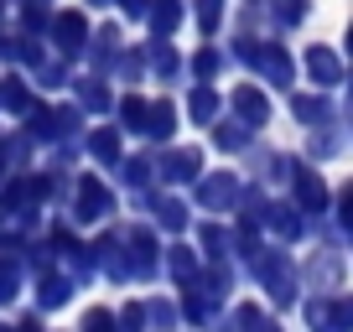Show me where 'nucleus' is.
<instances>
[{
	"label": "nucleus",
	"instance_id": "39448f33",
	"mask_svg": "<svg viewBox=\"0 0 353 332\" xmlns=\"http://www.w3.org/2000/svg\"><path fill=\"white\" fill-rule=\"evenodd\" d=\"M296 192H301V203H307V208H327V192H322V182L312 177L307 166H296Z\"/></svg>",
	"mask_w": 353,
	"mask_h": 332
},
{
	"label": "nucleus",
	"instance_id": "20e7f679",
	"mask_svg": "<svg viewBox=\"0 0 353 332\" xmlns=\"http://www.w3.org/2000/svg\"><path fill=\"white\" fill-rule=\"evenodd\" d=\"M307 68H312V78H317V83H338V78H343V63H338L332 52H322V47L307 57Z\"/></svg>",
	"mask_w": 353,
	"mask_h": 332
},
{
	"label": "nucleus",
	"instance_id": "0eeeda50",
	"mask_svg": "<svg viewBox=\"0 0 353 332\" xmlns=\"http://www.w3.org/2000/svg\"><path fill=\"white\" fill-rule=\"evenodd\" d=\"M213 110H219V99H213L208 89H198V94H192V114H198V120H208Z\"/></svg>",
	"mask_w": 353,
	"mask_h": 332
},
{
	"label": "nucleus",
	"instance_id": "423d86ee",
	"mask_svg": "<svg viewBox=\"0 0 353 332\" xmlns=\"http://www.w3.org/2000/svg\"><path fill=\"white\" fill-rule=\"evenodd\" d=\"M208 198L229 208V203H234V177H213V182H208Z\"/></svg>",
	"mask_w": 353,
	"mask_h": 332
},
{
	"label": "nucleus",
	"instance_id": "7ed1b4c3",
	"mask_svg": "<svg viewBox=\"0 0 353 332\" xmlns=\"http://www.w3.org/2000/svg\"><path fill=\"white\" fill-rule=\"evenodd\" d=\"M260 276H265V280H270V296H281V301H286V296H291V270H286V265H281V255H270V260H260Z\"/></svg>",
	"mask_w": 353,
	"mask_h": 332
},
{
	"label": "nucleus",
	"instance_id": "f257e3e1",
	"mask_svg": "<svg viewBox=\"0 0 353 332\" xmlns=\"http://www.w3.org/2000/svg\"><path fill=\"white\" fill-rule=\"evenodd\" d=\"M234 110H239L250 125H265V120H270V104H265L260 89H239V94H234Z\"/></svg>",
	"mask_w": 353,
	"mask_h": 332
},
{
	"label": "nucleus",
	"instance_id": "6e6552de",
	"mask_svg": "<svg viewBox=\"0 0 353 332\" xmlns=\"http://www.w3.org/2000/svg\"><path fill=\"white\" fill-rule=\"evenodd\" d=\"M276 16H281V21H301V0H281Z\"/></svg>",
	"mask_w": 353,
	"mask_h": 332
},
{
	"label": "nucleus",
	"instance_id": "1a4fd4ad",
	"mask_svg": "<svg viewBox=\"0 0 353 332\" xmlns=\"http://www.w3.org/2000/svg\"><path fill=\"white\" fill-rule=\"evenodd\" d=\"M343 229L353 234V182H348V187H343Z\"/></svg>",
	"mask_w": 353,
	"mask_h": 332
},
{
	"label": "nucleus",
	"instance_id": "f03ea898",
	"mask_svg": "<svg viewBox=\"0 0 353 332\" xmlns=\"http://www.w3.org/2000/svg\"><path fill=\"white\" fill-rule=\"evenodd\" d=\"M250 57H254L270 78H276V83H286V78H291V57L281 52V47H260V52H250Z\"/></svg>",
	"mask_w": 353,
	"mask_h": 332
}]
</instances>
